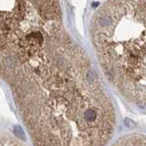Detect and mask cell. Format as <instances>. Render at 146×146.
Listing matches in <instances>:
<instances>
[{
	"instance_id": "cell-3",
	"label": "cell",
	"mask_w": 146,
	"mask_h": 146,
	"mask_svg": "<svg viewBox=\"0 0 146 146\" xmlns=\"http://www.w3.org/2000/svg\"><path fill=\"white\" fill-rule=\"evenodd\" d=\"M62 22L59 0H0V78L26 47Z\"/></svg>"
},
{
	"instance_id": "cell-1",
	"label": "cell",
	"mask_w": 146,
	"mask_h": 146,
	"mask_svg": "<svg viewBox=\"0 0 146 146\" xmlns=\"http://www.w3.org/2000/svg\"><path fill=\"white\" fill-rule=\"evenodd\" d=\"M35 146H109L115 102L86 52L64 30L7 79Z\"/></svg>"
},
{
	"instance_id": "cell-2",
	"label": "cell",
	"mask_w": 146,
	"mask_h": 146,
	"mask_svg": "<svg viewBox=\"0 0 146 146\" xmlns=\"http://www.w3.org/2000/svg\"><path fill=\"white\" fill-rule=\"evenodd\" d=\"M91 37L110 84L146 110V0H107L93 16Z\"/></svg>"
},
{
	"instance_id": "cell-4",
	"label": "cell",
	"mask_w": 146,
	"mask_h": 146,
	"mask_svg": "<svg viewBox=\"0 0 146 146\" xmlns=\"http://www.w3.org/2000/svg\"><path fill=\"white\" fill-rule=\"evenodd\" d=\"M109 146H146V133L124 134L112 141Z\"/></svg>"
}]
</instances>
